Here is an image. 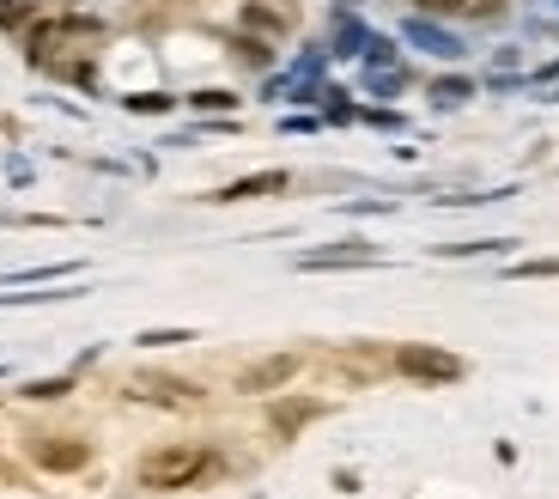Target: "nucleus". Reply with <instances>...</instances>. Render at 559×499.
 <instances>
[{"mask_svg":"<svg viewBox=\"0 0 559 499\" xmlns=\"http://www.w3.org/2000/svg\"><path fill=\"white\" fill-rule=\"evenodd\" d=\"M128 396H140V402H165V408H189V402H201V390L183 384V378H134Z\"/></svg>","mask_w":559,"mask_h":499,"instance_id":"obj_6","label":"nucleus"},{"mask_svg":"<svg viewBox=\"0 0 559 499\" xmlns=\"http://www.w3.org/2000/svg\"><path fill=\"white\" fill-rule=\"evenodd\" d=\"M67 390H73V378H31L19 396H25V402H61Z\"/></svg>","mask_w":559,"mask_h":499,"instance_id":"obj_10","label":"nucleus"},{"mask_svg":"<svg viewBox=\"0 0 559 499\" xmlns=\"http://www.w3.org/2000/svg\"><path fill=\"white\" fill-rule=\"evenodd\" d=\"M310 414H316V402H280V408H274V426H280V433H298Z\"/></svg>","mask_w":559,"mask_h":499,"instance_id":"obj_12","label":"nucleus"},{"mask_svg":"<svg viewBox=\"0 0 559 499\" xmlns=\"http://www.w3.org/2000/svg\"><path fill=\"white\" fill-rule=\"evenodd\" d=\"M31 457H37L43 469H55V475H61V469H86V457H92V451L79 445V439H61V433H37V439H31Z\"/></svg>","mask_w":559,"mask_h":499,"instance_id":"obj_5","label":"nucleus"},{"mask_svg":"<svg viewBox=\"0 0 559 499\" xmlns=\"http://www.w3.org/2000/svg\"><path fill=\"white\" fill-rule=\"evenodd\" d=\"M365 43H371V31H365V25H353V19H341V25H335V55H365Z\"/></svg>","mask_w":559,"mask_h":499,"instance_id":"obj_9","label":"nucleus"},{"mask_svg":"<svg viewBox=\"0 0 559 499\" xmlns=\"http://www.w3.org/2000/svg\"><path fill=\"white\" fill-rule=\"evenodd\" d=\"M365 262H377L371 244H341V250H310V256H298V268H365Z\"/></svg>","mask_w":559,"mask_h":499,"instance_id":"obj_8","label":"nucleus"},{"mask_svg":"<svg viewBox=\"0 0 559 499\" xmlns=\"http://www.w3.org/2000/svg\"><path fill=\"white\" fill-rule=\"evenodd\" d=\"M286 189V171H256V177H237V183H225L213 201H256V195H280Z\"/></svg>","mask_w":559,"mask_h":499,"instance_id":"obj_7","label":"nucleus"},{"mask_svg":"<svg viewBox=\"0 0 559 499\" xmlns=\"http://www.w3.org/2000/svg\"><path fill=\"white\" fill-rule=\"evenodd\" d=\"M244 25H250V31H280L286 19H280L274 7H244Z\"/></svg>","mask_w":559,"mask_h":499,"instance_id":"obj_14","label":"nucleus"},{"mask_svg":"<svg viewBox=\"0 0 559 499\" xmlns=\"http://www.w3.org/2000/svg\"><path fill=\"white\" fill-rule=\"evenodd\" d=\"M195 110H237L231 92H195Z\"/></svg>","mask_w":559,"mask_h":499,"instance_id":"obj_16","label":"nucleus"},{"mask_svg":"<svg viewBox=\"0 0 559 499\" xmlns=\"http://www.w3.org/2000/svg\"><path fill=\"white\" fill-rule=\"evenodd\" d=\"M517 274H559V256H547V262H523Z\"/></svg>","mask_w":559,"mask_h":499,"instance_id":"obj_17","label":"nucleus"},{"mask_svg":"<svg viewBox=\"0 0 559 499\" xmlns=\"http://www.w3.org/2000/svg\"><path fill=\"white\" fill-rule=\"evenodd\" d=\"M177 341H195L189 329H146L140 335V347H177Z\"/></svg>","mask_w":559,"mask_h":499,"instance_id":"obj_15","label":"nucleus"},{"mask_svg":"<svg viewBox=\"0 0 559 499\" xmlns=\"http://www.w3.org/2000/svg\"><path fill=\"white\" fill-rule=\"evenodd\" d=\"M468 98H474V86H468V80H432V104L456 110V104H468Z\"/></svg>","mask_w":559,"mask_h":499,"instance_id":"obj_11","label":"nucleus"},{"mask_svg":"<svg viewBox=\"0 0 559 499\" xmlns=\"http://www.w3.org/2000/svg\"><path fill=\"white\" fill-rule=\"evenodd\" d=\"M207 469H213V451H207V445H158V451L140 457V481L158 487V493H171V487H195Z\"/></svg>","mask_w":559,"mask_h":499,"instance_id":"obj_1","label":"nucleus"},{"mask_svg":"<svg viewBox=\"0 0 559 499\" xmlns=\"http://www.w3.org/2000/svg\"><path fill=\"white\" fill-rule=\"evenodd\" d=\"M341 7H353V0H341Z\"/></svg>","mask_w":559,"mask_h":499,"instance_id":"obj_18","label":"nucleus"},{"mask_svg":"<svg viewBox=\"0 0 559 499\" xmlns=\"http://www.w3.org/2000/svg\"><path fill=\"white\" fill-rule=\"evenodd\" d=\"M298 353H274V360H256V366H244L237 372V390H250V396H268V390H280V384H292L298 378Z\"/></svg>","mask_w":559,"mask_h":499,"instance_id":"obj_3","label":"nucleus"},{"mask_svg":"<svg viewBox=\"0 0 559 499\" xmlns=\"http://www.w3.org/2000/svg\"><path fill=\"white\" fill-rule=\"evenodd\" d=\"M395 372L420 378V384H456L462 360H456V353H438V347H395Z\"/></svg>","mask_w":559,"mask_h":499,"instance_id":"obj_2","label":"nucleus"},{"mask_svg":"<svg viewBox=\"0 0 559 499\" xmlns=\"http://www.w3.org/2000/svg\"><path fill=\"white\" fill-rule=\"evenodd\" d=\"M237 55H244L250 67H268V61H274V49H268L262 37H237Z\"/></svg>","mask_w":559,"mask_h":499,"instance_id":"obj_13","label":"nucleus"},{"mask_svg":"<svg viewBox=\"0 0 559 499\" xmlns=\"http://www.w3.org/2000/svg\"><path fill=\"white\" fill-rule=\"evenodd\" d=\"M402 37H408V43H420V49H426V55H438V61H456V55H462V37H456V31H444V25H438V19H426V13H414V19L402 25Z\"/></svg>","mask_w":559,"mask_h":499,"instance_id":"obj_4","label":"nucleus"}]
</instances>
